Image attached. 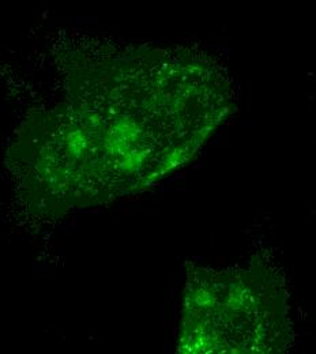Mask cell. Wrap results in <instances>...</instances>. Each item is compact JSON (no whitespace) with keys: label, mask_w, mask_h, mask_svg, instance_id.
I'll return each instance as SVG.
<instances>
[{"label":"cell","mask_w":316,"mask_h":354,"mask_svg":"<svg viewBox=\"0 0 316 354\" xmlns=\"http://www.w3.org/2000/svg\"><path fill=\"white\" fill-rule=\"evenodd\" d=\"M62 75L60 100L29 112L8 151L22 198L46 217L153 187L236 106L224 64L191 46L95 40Z\"/></svg>","instance_id":"cell-1"},{"label":"cell","mask_w":316,"mask_h":354,"mask_svg":"<svg viewBox=\"0 0 316 354\" xmlns=\"http://www.w3.org/2000/svg\"><path fill=\"white\" fill-rule=\"evenodd\" d=\"M290 338L286 288L272 267L254 262L188 270L178 352L279 353Z\"/></svg>","instance_id":"cell-2"}]
</instances>
